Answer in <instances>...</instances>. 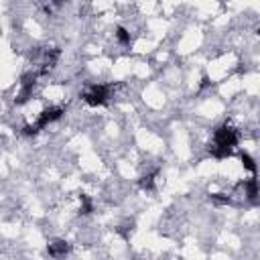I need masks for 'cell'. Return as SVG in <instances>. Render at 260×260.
<instances>
[{"mask_svg":"<svg viewBox=\"0 0 260 260\" xmlns=\"http://www.w3.org/2000/svg\"><path fill=\"white\" fill-rule=\"evenodd\" d=\"M69 250H71V246L65 240H55V242L49 244V254L51 256H65Z\"/></svg>","mask_w":260,"mask_h":260,"instance_id":"3957f363","label":"cell"},{"mask_svg":"<svg viewBox=\"0 0 260 260\" xmlns=\"http://www.w3.org/2000/svg\"><path fill=\"white\" fill-rule=\"evenodd\" d=\"M240 158H242L244 169H246V171H250L252 175H256V162H254V158H252L248 152H242V154H240Z\"/></svg>","mask_w":260,"mask_h":260,"instance_id":"8992f818","label":"cell"},{"mask_svg":"<svg viewBox=\"0 0 260 260\" xmlns=\"http://www.w3.org/2000/svg\"><path fill=\"white\" fill-rule=\"evenodd\" d=\"M244 195L250 201H256L258 199V181H256V177H252V179H248L244 183Z\"/></svg>","mask_w":260,"mask_h":260,"instance_id":"277c9868","label":"cell"},{"mask_svg":"<svg viewBox=\"0 0 260 260\" xmlns=\"http://www.w3.org/2000/svg\"><path fill=\"white\" fill-rule=\"evenodd\" d=\"M238 142H240V130L230 122H223L211 132L209 152L213 158H228L238 148Z\"/></svg>","mask_w":260,"mask_h":260,"instance_id":"6da1fadb","label":"cell"},{"mask_svg":"<svg viewBox=\"0 0 260 260\" xmlns=\"http://www.w3.org/2000/svg\"><path fill=\"white\" fill-rule=\"evenodd\" d=\"M114 37H116L118 45H122V47H130V43H132L130 30H128L126 26H118V28H116V32H114Z\"/></svg>","mask_w":260,"mask_h":260,"instance_id":"5b68a950","label":"cell"},{"mask_svg":"<svg viewBox=\"0 0 260 260\" xmlns=\"http://www.w3.org/2000/svg\"><path fill=\"white\" fill-rule=\"evenodd\" d=\"M110 98H112V85L108 83H91L81 91V100L91 108L106 106Z\"/></svg>","mask_w":260,"mask_h":260,"instance_id":"7a4b0ae2","label":"cell"}]
</instances>
